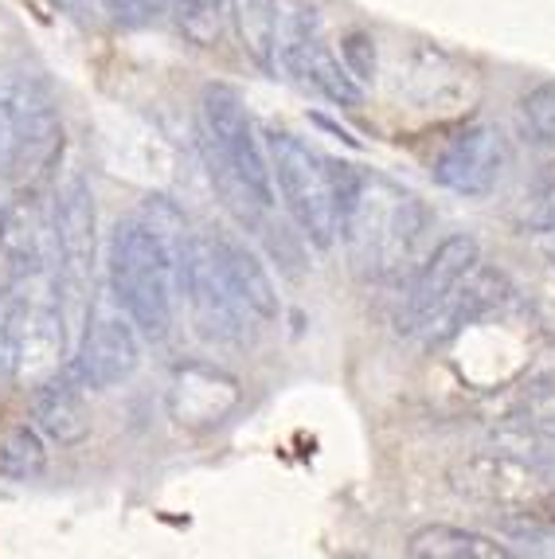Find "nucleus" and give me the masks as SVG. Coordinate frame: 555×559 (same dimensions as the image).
<instances>
[{"instance_id": "nucleus-4", "label": "nucleus", "mask_w": 555, "mask_h": 559, "mask_svg": "<svg viewBox=\"0 0 555 559\" xmlns=\"http://www.w3.org/2000/svg\"><path fill=\"white\" fill-rule=\"evenodd\" d=\"M63 153V121L47 83L32 71H0V177L36 185Z\"/></svg>"}, {"instance_id": "nucleus-21", "label": "nucleus", "mask_w": 555, "mask_h": 559, "mask_svg": "<svg viewBox=\"0 0 555 559\" xmlns=\"http://www.w3.org/2000/svg\"><path fill=\"white\" fill-rule=\"evenodd\" d=\"M505 544H517L512 556H540V559H555V521L552 516H536V513H520V516H505Z\"/></svg>"}, {"instance_id": "nucleus-8", "label": "nucleus", "mask_w": 555, "mask_h": 559, "mask_svg": "<svg viewBox=\"0 0 555 559\" xmlns=\"http://www.w3.org/2000/svg\"><path fill=\"white\" fill-rule=\"evenodd\" d=\"M0 348L16 380H44L63 368L67 353V313L56 294H16L0 313Z\"/></svg>"}, {"instance_id": "nucleus-13", "label": "nucleus", "mask_w": 555, "mask_h": 559, "mask_svg": "<svg viewBox=\"0 0 555 559\" xmlns=\"http://www.w3.org/2000/svg\"><path fill=\"white\" fill-rule=\"evenodd\" d=\"M243 403V388L232 372H223L208 360L176 364L173 380H168L165 407L168 419L185 430H215L232 419Z\"/></svg>"}, {"instance_id": "nucleus-12", "label": "nucleus", "mask_w": 555, "mask_h": 559, "mask_svg": "<svg viewBox=\"0 0 555 559\" xmlns=\"http://www.w3.org/2000/svg\"><path fill=\"white\" fill-rule=\"evenodd\" d=\"M505 165H509V153H505V138H500L497 126L493 121H470L438 150L430 177L453 197L477 200L489 197L500 185Z\"/></svg>"}, {"instance_id": "nucleus-17", "label": "nucleus", "mask_w": 555, "mask_h": 559, "mask_svg": "<svg viewBox=\"0 0 555 559\" xmlns=\"http://www.w3.org/2000/svg\"><path fill=\"white\" fill-rule=\"evenodd\" d=\"M408 559H509V544L458 524H426L408 536Z\"/></svg>"}, {"instance_id": "nucleus-11", "label": "nucleus", "mask_w": 555, "mask_h": 559, "mask_svg": "<svg viewBox=\"0 0 555 559\" xmlns=\"http://www.w3.org/2000/svg\"><path fill=\"white\" fill-rule=\"evenodd\" d=\"M51 251H56V289L59 298H83L94 278L98 254V219H94V192L83 177H71L59 188L51 207Z\"/></svg>"}, {"instance_id": "nucleus-22", "label": "nucleus", "mask_w": 555, "mask_h": 559, "mask_svg": "<svg viewBox=\"0 0 555 559\" xmlns=\"http://www.w3.org/2000/svg\"><path fill=\"white\" fill-rule=\"evenodd\" d=\"M520 121H524L528 141H536V145H555V83H540L524 94V103H520Z\"/></svg>"}, {"instance_id": "nucleus-5", "label": "nucleus", "mask_w": 555, "mask_h": 559, "mask_svg": "<svg viewBox=\"0 0 555 559\" xmlns=\"http://www.w3.org/2000/svg\"><path fill=\"white\" fill-rule=\"evenodd\" d=\"M262 138H267L274 192L286 204L294 227L317 251L333 247V239L341 235V192H336L333 157L309 150L306 141L286 130H270Z\"/></svg>"}, {"instance_id": "nucleus-25", "label": "nucleus", "mask_w": 555, "mask_h": 559, "mask_svg": "<svg viewBox=\"0 0 555 559\" xmlns=\"http://www.w3.org/2000/svg\"><path fill=\"white\" fill-rule=\"evenodd\" d=\"M552 224H555V180H552V188L540 192L532 212H528V227H532V231H544V227H552Z\"/></svg>"}, {"instance_id": "nucleus-19", "label": "nucleus", "mask_w": 555, "mask_h": 559, "mask_svg": "<svg viewBox=\"0 0 555 559\" xmlns=\"http://www.w3.org/2000/svg\"><path fill=\"white\" fill-rule=\"evenodd\" d=\"M512 430L555 447V372L540 376L520 392L517 407H512Z\"/></svg>"}, {"instance_id": "nucleus-16", "label": "nucleus", "mask_w": 555, "mask_h": 559, "mask_svg": "<svg viewBox=\"0 0 555 559\" xmlns=\"http://www.w3.org/2000/svg\"><path fill=\"white\" fill-rule=\"evenodd\" d=\"M227 20L239 36L243 56L274 75L278 71V39H282V4L278 0H227Z\"/></svg>"}, {"instance_id": "nucleus-20", "label": "nucleus", "mask_w": 555, "mask_h": 559, "mask_svg": "<svg viewBox=\"0 0 555 559\" xmlns=\"http://www.w3.org/2000/svg\"><path fill=\"white\" fill-rule=\"evenodd\" d=\"M176 24L192 44L215 47L223 36V20H227V0H173Z\"/></svg>"}, {"instance_id": "nucleus-23", "label": "nucleus", "mask_w": 555, "mask_h": 559, "mask_svg": "<svg viewBox=\"0 0 555 559\" xmlns=\"http://www.w3.org/2000/svg\"><path fill=\"white\" fill-rule=\"evenodd\" d=\"M173 0H103V12L118 28H145L168 12Z\"/></svg>"}, {"instance_id": "nucleus-3", "label": "nucleus", "mask_w": 555, "mask_h": 559, "mask_svg": "<svg viewBox=\"0 0 555 559\" xmlns=\"http://www.w3.org/2000/svg\"><path fill=\"white\" fill-rule=\"evenodd\" d=\"M430 215L423 200L380 173H364L352 185L341 207V239L349 262L364 278H395L403 274L423 239Z\"/></svg>"}, {"instance_id": "nucleus-10", "label": "nucleus", "mask_w": 555, "mask_h": 559, "mask_svg": "<svg viewBox=\"0 0 555 559\" xmlns=\"http://www.w3.org/2000/svg\"><path fill=\"white\" fill-rule=\"evenodd\" d=\"M141 364V333L114 298H98L86 309L83 333L74 341L71 372L91 392H110L126 383Z\"/></svg>"}, {"instance_id": "nucleus-28", "label": "nucleus", "mask_w": 555, "mask_h": 559, "mask_svg": "<svg viewBox=\"0 0 555 559\" xmlns=\"http://www.w3.org/2000/svg\"><path fill=\"white\" fill-rule=\"evenodd\" d=\"M9 266V251H4V235H0V271Z\"/></svg>"}, {"instance_id": "nucleus-6", "label": "nucleus", "mask_w": 555, "mask_h": 559, "mask_svg": "<svg viewBox=\"0 0 555 559\" xmlns=\"http://www.w3.org/2000/svg\"><path fill=\"white\" fill-rule=\"evenodd\" d=\"M180 289H185L188 306H192L196 329L212 345H247L250 333L259 329L262 318L239 298V289L227 282L208 231L188 235L185 266H180Z\"/></svg>"}, {"instance_id": "nucleus-14", "label": "nucleus", "mask_w": 555, "mask_h": 559, "mask_svg": "<svg viewBox=\"0 0 555 559\" xmlns=\"http://www.w3.org/2000/svg\"><path fill=\"white\" fill-rule=\"evenodd\" d=\"M32 423L47 442L63 450L91 439L94 415L86 403V388L71 372V364L32 383Z\"/></svg>"}, {"instance_id": "nucleus-9", "label": "nucleus", "mask_w": 555, "mask_h": 559, "mask_svg": "<svg viewBox=\"0 0 555 559\" xmlns=\"http://www.w3.org/2000/svg\"><path fill=\"white\" fill-rule=\"evenodd\" d=\"M482 262V247L470 235H450L435 247V254L411 274L408 289H403V301H399L395 325L403 336L426 345L430 341V329L442 318V309L450 306V298L462 289V282L473 274V266Z\"/></svg>"}, {"instance_id": "nucleus-27", "label": "nucleus", "mask_w": 555, "mask_h": 559, "mask_svg": "<svg viewBox=\"0 0 555 559\" xmlns=\"http://www.w3.org/2000/svg\"><path fill=\"white\" fill-rule=\"evenodd\" d=\"M59 4H63L71 16H86V12H91L94 4H103V0H59Z\"/></svg>"}, {"instance_id": "nucleus-26", "label": "nucleus", "mask_w": 555, "mask_h": 559, "mask_svg": "<svg viewBox=\"0 0 555 559\" xmlns=\"http://www.w3.org/2000/svg\"><path fill=\"white\" fill-rule=\"evenodd\" d=\"M536 235V242H540V251H544V259L555 266V224L552 227H544V231H532Z\"/></svg>"}, {"instance_id": "nucleus-18", "label": "nucleus", "mask_w": 555, "mask_h": 559, "mask_svg": "<svg viewBox=\"0 0 555 559\" xmlns=\"http://www.w3.org/2000/svg\"><path fill=\"white\" fill-rule=\"evenodd\" d=\"M47 469V439L36 423H16L0 435V477L4 481H36Z\"/></svg>"}, {"instance_id": "nucleus-24", "label": "nucleus", "mask_w": 555, "mask_h": 559, "mask_svg": "<svg viewBox=\"0 0 555 559\" xmlns=\"http://www.w3.org/2000/svg\"><path fill=\"white\" fill-rule=\"evenodd\" d=\"M341 63L349 67V75L356 83H371L376 79V39L368 32H349L341 39Z\"/></svg>"}, {"instance_id": "nucleus-15", "label": "nucleus", "mask_w": 555, "mask_h": 559, "mask_svg": "<svg viewBox=\"0 0 555 559\" xmlns=\"http://www.w3.org/2000/svg\"><path fill=\"white\" fill-rule=\"evenodd\" d=\"M208 239H212V251H215V259H220L227 282L239 289V298L247 301L262 321H274L282 306H278V289H274V282H270L259 254L227 231H208Z\"/></svg>"}, {"instance_id": "nucleus-2", "label": "nucleus", "mask_w": 555, "mask_h": 559, "mask_svg": "<svg viewBox=\"0 0 555 559\" xmlns=\"http://www.w3.org/2000/svg\"><path fill=\"white\" fill-rule=\"evenodd\" d=\"M200 133H204V160L223 200L247 224L270 212L278 200L274 173H270L267 138L250 118L243 94L227 83H212L200 98Z\"/></svg>"}, {"instance_id": "nucleus-7", "label": "nucleus", "mask_w": 555, "mask_h": 559, "mask_svg": "<svg viewBox=\"0 0 555 559\" xmlns=\"http://www.w3.org/2000/svg\"><path fill=\"white\" fill-rule=\"evenodd\" d=\"M278 67L286 71L294 83H302L306 91L321 94L324 103L333 106H361L364 86L349 75V67L341 63L329 39H324L321 12L314 4H290V12H282V39H278Z\"/></svg>"}, {"instance_id": "nucleus-1", "label": "nucleus", "mask_w": 555, "mask_h": 559, "mask_svg": "<svg viewBox=\"0 0 555 559\" xmlns=\"http://www.w3.org/2000/svg\"><path fill=\"white\" fill-rule=\"evenodd\" d=\"M185 247V215L168 197H149L145 207L121 219L106 242L110 298L149 341H161L173 325Z\"/></svg>"}, {"instance_id": "nucleus-29", "label": "nucleus", "mask_w": 555, "mask_h": 559, "mask_svg": "<svg viewBox=\"0 0 555 559\" xmlns=\"http://www.w3.org/2000/svg\"><path fill=\"white\" fill-rule=\"evenodd\" d=\"M0 364H4V348H0Z\"/></svg>"}]
</instances>
